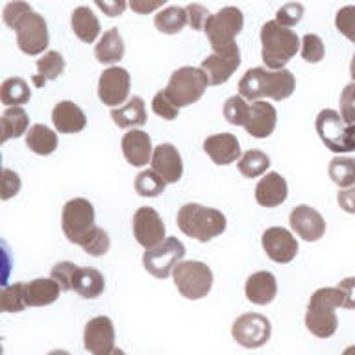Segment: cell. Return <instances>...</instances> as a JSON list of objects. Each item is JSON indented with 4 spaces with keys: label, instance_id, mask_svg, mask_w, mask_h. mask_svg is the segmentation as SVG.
<instances>
[{
    "label": "cell",
    "instance_id": "24",
    "mask_svg": "<svg viewBox=\"0 0 355 355\" xmlns=\"http://www.w3.org/2000/svg\"><path fill=\"white\" fill-rule=\"evenodd\" d=\"M244 294H246V300L254 305L272 304L277 294L276 276L268 270L255 272L246 279Z\"/></svg>",
    "mask_w": 355,
    "mask_h": 355
},
{
    "label": "cell",
    "instance_id": "1",
    "mask_svg": "<svg viewBox=\"0 0 355 355\" xmlns=\"http://www.w3.org/2000/svg\"><path fill=\"white\" fill-rule=\"evenodd\" d=\"M296 89L294 74L287 69L270 71L266 67H254L246 71L239 82V94L248 102L270 98L276 102L287 100Z\"/></svg>",
    "mask_w": 355,
    "mask_h": 355
},
{
    "label": "cell",
    "instance_id": "27",
    "mask_svg": "<svg viewBox=\"0 0 355 355\" xmlns=\"http://www.w3.org/2000/svg\"><path fill=\"white\" fill-rule=\"evenodd\" d=\"M61 287L52 277H37L26 283L24 294H26L28 307H44V305L54 304L60 298Z\"/></svg>",
    "mask_w": 355,
    "mask_h": 355
},
{
    "label": "cell",
    "instance_id": "33",
    "mask_svg": "<svg viewBox=\"0 0 355 355\" xmlns=\"http://www.w3.org/2000/svg\"><path fill=\"white\" fill-rule=\"evenodd\" d=\"M32 98V89L24 78H8L0 85V100L6 107H22Z\"/></svg>",
    "mask_w": 355,
    "mask_h": 355
},
{
    "label": "cell",
    "instance_id": "4",
    "mask_svg": "<svg viewBox=\"0 0 355 355\" xmlns=\"http://www.w3.org/2000/svg\"><path fill=\"white\" fill-rule=\"evenodd\" d=\"M176 220L183 235L196 239L200 243H207L226 232V216L220 211L194 202L180 207Z\"/></svg>",
    "mask_w": 355,
    "mask_h": 355
},
{
    "label": "cell",
    "instance_id": "49",
    "mask_svg": "<svg viewBox=\"0 0 355 355\" xmlns=\"http://www.w3.org/2000/svg\"><path fill=\"white\" fill-rule=\"evenodd\" d=\"M340 116L346 124H355V82L348 83L340 93Z\"/></svg>",
    "mask_w": 355,
    "mask_h": 355
},
{
    "label": "cell",
    "instance_id": "40",
    "mask_svg": "<svg viewBox=\"0 0 355 355\" xmlns=\"http://www.w3.org/2000/svg\"><path fill=\"white\" fill-rule=\"evenodd\" d=\"M224 119L233 126H244L248 121L250 115V104L248 100L243 98L241 94L230 96L224 104Z\"/></svg>",
    "mask_w": 355,
    "mask_h": 355
},
{
    "label": "cell",
    "instance_id": "17",
    "mask_svg": "<svg viewBox=\"0 0 355 355\" xmlns=\"http://www.w3.org/2000/svg\"><path fill=\"white\" fill-rule=\"evenodd\" d=\"M288 224L300 239H304L307 243H316L324 237L326 233V220L324 216L311 205H296L291 215H288Z\"/></svg>",
    "mask_w": 355,
    "mask_h": 355
},
{
    "label": "cell",
    "instance_id": "26",
    "mask_svg": "<svg viewBox=\"0 0 355 355\" xmlns=\"http://www.w3.org/2000/svg\"><path fill=\"white\" fill-rule=\"evenodd\" d=\"M111 119L122 130H135L146 124V107L141 96H132L126 104L111 110Z\"/></svg>",
    "mask_w": 355,
    "mask_h": 355
},
{
    "label": "cell",
    "instance_id": "28",
    "mask_svg": "<svg viewBox=\"0 0 355 355\" xmlns=\"http://www.w3.org/2000/svg\"><path fill=\"white\" fill-rule=\"evenodd\" d=\"M94 58L102 65H115L124 58V39L116 28H111L94 46Z\"/></svg>",
    "mask_w": 355,
    "mask_h": 355
},
{
    "label": "cell",
    "instance_id": "23",
    "mask_svg": "<svg viewBox=\"0 0 355 355\" xmlns=\"http://www.w3.org/2000/svg\"><path fill=\"white\" fill-rule=\"evenodd\" d=\"M288 196V185L279 172H266L255 185V202L263 207H277Z\"/></svg>",
    "mask_w": 355,
    "mask_h": 355
},
{
    "label": "cell",
    "instance_id": "18",
    "mask_svg": "<svg viewBox=\"0 0 355 355\" xmlns=\"http://www.w3.org/2000/svg\"><path fill=\"white\" fill-rule=\"evenodd\" d=\"M241 65V50L239 46H232L224 52H213L202 61V71L207 74L211 85H222L233 76V72L237 71Z\"/></svg>",
    "mask_w": 355,
    "mask_h": 355
},
{
    "label": "cell",
    "instance_id": "56",
    "mask_svg": "<svg viewBox=\"0 0 355 355\" xmlns=\"http://www.w3.org/2000/svg\"><path fill=\"white\" fill-rule=\"evenodd\" d=\"M49 355H71L69 352H65V349H52Z\"/></svg>",
    "mask_w": 355,
    "mask_h": 355
},
{
    "label": "cell",
    "instance_id": "16",
    "mask_svg": "<svg viewBox=\"0 0 355 355\" xmlns=\"http://www.w3.org/2000/svg\"><path fill=\"white\" fill-rule=\"evenodd\" d=\"M83 348L91 355H107L115 349V326L110 316H94L85 324Z\"/></svg>",
    "mask_w": 355,
    "mask_h": 355
},
{
    "label": "cell",
    "instance_id": "45",
    "mask_svg": "<svg viewBox=\"0 0 355 355\" xmlns=\"http://www.w3.org/2000/svg\"><path fill=\"white\" fill-rule=\"evenodd\" d=\"M324 54H326V50H324L322 39L316 33H305L302 39V58L307 63H318L324 60Z\"/></svg>",
    "mask_w": 355,
    "mask_h": 355
},
{
    "label": "cell",
    "instance_id": "46",
    "mask_svg": "<svg viewBox=\"0 0 355 355\" xmlns=\"http://www.w3.org/2000/svg\"><path fill=\"white\" fill-rule=\"evenodd\" d=\"M335 26L344 37L355 43V6H344L337 11Z\"/></svg>",
    "mask_w": 355,
    "mask_h": 355
},
{
    "label": "cell",
    "instance_id": "51",
    "mask_svg": "<svg viewBox=\"0 0 355 355\" xmlns=\"http://www.w3.org/2000/svg\"><path fill=\"white\" fill-rule=\"evenodd\" d=\"M166 2L168 0H128V6L137 15H148V13H154L159 8H163V4H166Z\"/></svg>",
    "mask_w": 355,
    "mask_h": 355
},
{
    "label": "cell",
    "instance_id": "7",
    "mask_svg": "<svg viewBox=\"0 0 355 355\" xmlns=\"http://www.w3.org/2000/svg\"><path fill=\"white\" fill-rule=\"evenodd\" d=\"M61 227L69 243L83 246L96 230L94 224V207L85 198H72L63 205Z\"/></svg>",
    "mask_w": 355,
    "mask_h": 355
},
{
    "label": "cell",
    "instance_id": "43",
    "mask_svg": "<svg viewBox=\"0 0 355 355\" xmlns=\"http://www.w3.org/2000/svg\"><path fill=\"white\" fill-rule=\"evenodd\" d=\"M110 248L111 239L104 227H96L93 235H91V239L82 246L83 252L87 255H91V257H102V255H105L110 252Z\"/></svg>",
    "mask_w": 355,
    "mask_h": 355
},
{
    "label": "cell",
    "instance_id": "54",
    "mask_svg": "<svg viewBox=\"0 0 355 355\" xmlns=\"http://www.w3.org/2000/svg\"><path fill=\"white\" fill-rule=\"evenodd\" d=\"M337 202L340 209L349 213V215H355V187L340 189L337 194Z\"/></svg>",
    "mask_w": 355,
    "mask_h": 355
},
{
    "label": "cell",
    "instance_id": "31",
    "mask_svg": "<svg viewBox=\"0 0 355 355\" xmlns=\"http://www.w3.org/2000/svg\"><path fill=\"white\" fill-rule=\"evenodd\" d=\"M0 126H2V135H0V143H8L10 139H19L26 135L30 130V119L24 107H6L0 119Z\"/></svg>",
    "mask_w": 355,
    "mask_h": 355
},
{
    "label": "cell",
    "instance_id": "2",
    "mask_svg": "<svg viewBox=\"0 0 355 355\" xmlns=\"http://www.w3.org/2000/svg\"><path fill=\"white\" fill-rule=\"evenodd\" d=\"M344 305V294L338 287H322L313 293L305 313V327L318 338H329L337 333V309Z\"/></svg>",
    "mask_w": 355,
    "mask_h": 355
},
{
    "label": "cell",
    "instance_id": "8",
    "mask_svg": "<svg viewBox=\"0 0 355 355\" xmlns=\"http://www.w3.org/2000/svg\"><path fill=\"white\" fill-rule=\"evenodd\" d=\"M244 26L243 11L235 6H226L209 17L205 24V35L209 39V44L213 52H224L235 46V37H237Z\"/></svg>",
    "mask_w": 355,
    "mask_h": 355
},
{
    "label": "cell",
    "instance_id": "11",
    "mask_svg": "<svg viewBox=\"0 0 355 355\" xmlns=\"http://www.w3.org/2000/svg\"><path fill=\"white\" fill-rule=\"evenodd\" d=\"M272 324L265 315L259 313H244L237 316L232 326L233 340L246 349H255L265 346L270 340Z\"/></svg>",
    "mask_w": 355,
    "mask_h": 355
},
{
    "label": "cell",
    "instance_id": "10",
    "mask_svg": "<svg viewBox=\"0 0 355 355\" xmlns=\"http://www.w3.org/2000/svg\"><path fill=\"white\" fill-rule=\"evenodd\" d=\"M185 257V246L176 237H166L154 248L144 252L143 266L150 276L157 279H166Z\"/></svg>",
    "mask_w": 355,
    "mask_h": 355
},
{
    "label": "cell",
    "instance_id": "34",
    "mask_svg": "<svg viewBox=\"0 0 355 355\" xmlns=\"http://www.w3.org/2000/svg\"><path fill=\"white\" fill-rule=\"evenodd\" d=\"M26 146L37 155L54 154L58 148V133L44 124H33L26 132Z\"/></svg>",
    "mask_w": 355,
    "mask_h": 355
},
{
    "label": "cell",
    "instance_id": "52",
    "mask_svg": "<svg viewBox=\"0 0 355 355\" xmlns=\"http://www.w3.org/2000/svg\"><path fill=\"white\" fill-rule=\"evenodd\" d=\"M98 10L107 17H121L126 11L128 0H94Z\"/></svg>",
    "mask_w": 355,
    "mask_h": 355
},
{
    "label": "cell",
    "instance_id": "41",
    "mask_svg": "<svg viewBox=\"0 0 355 355\" xmlns=\"http://www.w3.org/2000/svg\"><path fill=\"white\" fill-rule=\"evenodd\" d=\"M32 6L26 4L24 0H13L10 4H6L4 11H2V19H4L6 26H10L11 30H17L21 26V22L32 13Z\"/></svg>",
    "mask_w": 355,
    "mask_h": 355
},
{
    "label": "cell",
    "instance_id": "47",
    "mask_svg": "<svg viewBox=\"0 0 355 355\" xmlns=\"http://www.w3.org/2000/svg\"><path fill=\"white\" fill-rule=\"evenodd\" d=\"M21 178L15 171L2 168V172H0V198L6 202V200L17 196L19 191H21Z\"/></svg>",
    "mask_w": 355,
    "mask_h": 355
},
{
    "label": "cell",
    "instance_id": "29",
    "mask_svg": "<svg viewBox=\"0 0 355 355\" xmlns=\"http://www.w3.org/2000/svg\"><path fill=\"white\" fill-rule=\"evenodd\" d=\"M72 32L76 33V37L82 43H94L100 35V22L91 8L80 6L72 11L71 15Z\"/></svg>",
    "mask_w": 355,
    "mask_h": 355
},
{
    "label": "cell",
    "instance_id": "38",
    "mask_svg": "<svg viewBox=\"0 0 355 355\" xmlns=\"http://www.w3.org/2000/svg\"><path fill=\"white\" fill-rule=\"evenodd\" d=\"M133 187H135V193L139 196H143V198H155V196H159L165 191L166 182L157 172L148 168V171L139 172Z\"/></svg>",
    "mask_w": 355,
    "mask_h": 355
},
{
    "label": "cell",
    "instance_id": "58",
    "mask_svg": "<svg viewBox=\"0 0 355 355\" xmlns=\"http://www.w3.org/2000/svg\"><path fill=\"white\" fill-rule=\"evenodd\" d=\"M107 355H126V352H124V349H121V348H115L113 352H110Z\"/></svg>",
    "mask_w": 355,
    "mask_h": 355
},
{
    "label": "cell",
    "instance_id": "37",
    "mask_svg": "<svg viewBox=\"0 0 355 355\" xmlns=\"http://www.w3.org/2000/svg\"><path fill=\"white\" fill-rule=\"evenodd\" d=\"M239 172L243 174L244 178H259L265 176L266 171H268V166H270V157L265 154V152H261V150H248V152H244L243 157L239 159L237 163Z\"/></svg>",
    "mask_w": 355,
    "mask_h": 355
},
{
    "label": "cell",
    "instance_id": "53",
    "mask_svg": "<svg viewBox=\"0 0 355 355\" xmlns=\"http://www.w3.org/2000/svg\"><path fill=\"white\" fill-rule=\"evenodd\" d=\"M337 287L344 294V309H355V276L340 279Z\"/></svg>",
    "mask_w": 355,
    "mask_h": 355
},
{
    "label": "cell",
    "instance_id": "14",
    "mask_svg": "<svg viewBox=\"0 0 355 355\" xmlns=\"http://www.w3.org/2000/svg\"><path fill=\"white\" fill-rule=\"evenodd\" d=\"M133 237L144 250H150L165 241L166 227L159 213L152 207H139L132 220Z\"/></svg>",
    "mask_w": 355,
    "mask_h": 355
},
{
    "label": "cell",
    "instance_id": "44",
    "mask_svg": "<svg viewBox=\"0 0 355 355\" xmlns=\"http://www.w3.org/2000/svg\"><path fill=\"white\" fill-rule=\"evenodd\" d=\"M152 111H154L157 116H161V119H165V121H174V119H178V115H180V107H178L176 102L168 96V93H166L165 89L155 94L154 100H152Z\"/></svg>",
    "mask_w": 355,
    "mask_h": 355
},
{
    "label": "cell",
    "instance_id": "13",
    "mask_svg": "<svg viewBox=\"0 0 355 355\" xmlns=\"http://www.w3.org/2000/svg\"><path fill=\"white\" fill-rule=\"evenodd\" d=\"M17 44L22 54L39 55L49 46V26L43 15L32 11L17 28Z\"/></svg>",
    "mask_w": 355,
    "mask_h": 355
},
{
    "label": "cell",
    "instance_id": "48",
    "mask_svg": "<svg viewBox=\"0 0 355 355\" xmlns=\"http://www.w3.org/2000/svg\"><path fill=\"white\" fill-rule=\"evenodd\" d=\"M304 6L300 4V2H288V4L282 6L276 13V21L282 24V26L293 28L296 26L300 21H302V17H304Z\"/></svg>",
    "mask_w": 355,
    "mask_h": 355
},
{
    "label": "cell",
    "instance_id": "30",
    "mask_svg": "<svg viewBox=\"0 0 355 355\" xmlns=\"http://www.w3.org/2000/svg\"><path fill=\"white\" fill-rule=\"evenodd\" d=\"M105 288V279L104 274L96 268L85 266V268H78L76 276H74V287L72 291H76L82 298L93 300L98 298L100 294L104 293Z\"/></svg>",
    "mask_w": 355,
    "mask_h": 355
},
{
    "label": "cell",
    "instance_id": "6",
    "mask_svg": "<svg viewBox=\"0 0 355 355\" xmlns=\"http://www.w3.org/2000/svg\"><path fill=\"white\" fill-rule=\"evenodd\" d=\"M209 78H207V74L202 69L182 67V69L172 72L165 91L176 102L178 107L182 110V107L196 104L204 96L205 89L209 87Z\"/></svg>",
    "mask_w": 355,
    "mask_h": 355
},
{
    "label": "cell",
    "instance_id": "57",
    "mask_svg": "<svg viewBox=\"0 0 355 355\" xmlns=\"http://www.w3.org/2000/svg\"><path fill=\"white\" fill-rule=\"evenodd\" d=\"M343 355H355V344L354 346H348V348L344 349Z\"/></svg>",
    "mask_w": 355,
    "mask_h": 355
},
{
    "label": "cell",
    "instance_id": "42",
    "mask_svg": "<svg viewBox=\"0 0 355 355\" xmlns=\"http://www.w3.org/2000/svg\"><path fill=\"white\" fill-rule=\"evenodd\" d=\"M80 266L71 263V261H61V263H55L50 270V277L58 282V285L61 287V291H72L74 287V276Z\"/></svg>",
    "mask_w": 355,
    "mask_h": 355
},
{
    "label": "cell",
    "instance_id": "3",
    "mask_svg": "<svg viewBox=\"0 0 355 355\" xmlns=\"http://www.w3.org/2000/svg\"><path fill=\"white\" fill-rule=\"evenodd\" d=\"M302 49V41L287 26H282L277 21H268L261 28V58L266 69L282 71L296 52Z\"/></svg>",
    "mask_w": 355,
    "mask_h": 355
},
{
    "label": "cell",
    "instance_id": "35",
    "mask_svg": "<svg viewBox=\"0 0 355 355\" xmlns=\"http://www.w3.org/2000/svg\"><path fill=\"white\" fill-rule=\"evenodd\" d=\"M154 24L161 33H166V35L180 33L183 28H185V24H189L187 10H185V8H180V6L165 8V10H161L159 13L155 15Z\"/></svg>",
    "mask_w": 355,
    "mask_h": 355
},
{
    "label": "cell",
    "instance_id": "20",
    "mask_svg": "<svg viewBox=\"0 0 355 355\" xmlns=\"http://www.w3.org/2000/svg\"><path fill=\"white\" fill-rule=\"evenodd\" d=\"M277 111L276 107L265 100H255L250 104L248 121L244 124V130L248 135L255 139L270 137L276 130Z\"/></svg>",
    "mask_w": 355,
    "mask_h": 355
},
{
    "label": "cell",
    "instance_id": "50",
    "mask_svg": "<svg viewBox=\"0 0 355 355\" xmlns=\"http://www.w3.org/2000/svg\"><path fill=\"white\" fill-rule=\"evenodd\" d=\"M185 10H187L189 26L193 28V30H205V24H207L211 17L207 8H204L202 4H189Z\"/></svg>",
    "mask_w": 355,
    "mask_h": 355
},
{
    "label": "cell",
    "instance_id": "32",
    "mask_svg": "<svg viewBox=\"0 0 355 355\" xmlns=\"http://www.w3.org/2000/svg\"><path fill=\"white\" fill-rule=\"evenodd\" d=\"M35 67H37V74L32 78V82L35 87H43L46 82L58 80L63 74V71H65V60H63V55L60 52L49 50V52H44L39 58Z\"/></svg>",
    "mask_w": 355,
    "mask_h": 355
},
{
    "label": "cell",
    "instance_id": "12",
    "mask_svg": "<svg viewBox=\"0 0 355 355\" xmlns=\"http://www.w3.org/2000/svg\"><path fill=\"white\" fill-rule=\"evenodd\" d=\"M130 74L126 69L122 67H110L100 74L98 80V98L104 105L113 107H121L126 104L128 96H130Z\"/></svg>",
    "mask_w": 355,
    "mask_h": 355
},
{
    "label": "cell",
    "instance_id": "39",
    "mask_svg": "<svg viewBox=\"0 0 355 355\" xmlns=\"http://www.w3.org/2000/svg\"><path fill=\"white\" fill-rule=\"evenodd\" d=\"M26 283H13L10 287L2 288L0 293V309L4 313H21L26 304V294H24Z\"/></svg>",
    "mask_w": 355,
    "mask_h": 355
},
{
    "label": "cell",
    "instance_id": "5",
    "mask_svg": "<svg viewBox=\"0 0 355 355\" xmlns=\"http://www.w3.org/2000/svg\"><path fill=\"white\" fill-rule=\"evenodd\" d=\"M316 133L326 148L335 154L355 152V124H346L335 110H322L316 116Z\"/></svg>",
    "mask_w": 355,
    "mask_h": 355
},
{
    "label": "cell",
    "instance_id": "22",
    "mask_svg": "<svg viewBox=\"0 0 355 355\" xmlns=\"http://www.w3.org/2000/svg\"><path fill=\"white\" fill-rule=\"evenodd\" d=\"M204 152L215 165H232L243 157L241 144L233 133H216L204 141Z\"/></svg>",
    "mask_w": 355,
    "mask_h": 355
},
{
    "label": "cell",
    "instance_id": "21",
    "mask_svg": "<svg viewBox=\"0 0 355 355\" xmlns=\"http://www.w3.org/2000/svg\"><path fill=\"white\" fill-rule=\"evenodd\" d=\"M122 154L126 161L132 166H144L152 163V155H154V146H152V139L143 130H130L124 133L121 143Z\"/></svg>",
    "mask_w": 355,
    "mask_h": 355
},
{
    "label": "cell",
    "instance_id": "55",
    "mask_svg": "<svg viewBox=\"0 0 355 355\" xmlns=\"http://www.w3.org/2000/svg\"><path fill=\"white\" fill-rule=\"evenodd\" d=\"M349 74H352V78H354V82H355V54H354V58H352V65H349Z\"/></svg>",
    "mask_w": 355,
    "mask_h": 355
},
{
    "label": "cell",
    "instance_id": "15",
    "mask_svg": "<svg viewBox=\"0 0 355 355\" xmlns=\"http://www.w3.org/2000/svg\"><path fill=\"white\" fill-rule=\"evenodd\" d=\"M261 244L266 257L279 265H287L298 255V241L285 227H268L261 237Z\"/></svg>",
    "mask_w": 355,
    "mask_h": 355
},
{
    "label": "cell",
    "instance_id": "9",
    "mask_svg": "<svg viewBox=\"0 0 355 355\" xmlns=\"http://www.w3.org/2000/svg\"><path fill=\"white\" fill-rule=\"evenodd\" d=\"M178 293L187 300H202L213 288V272L202 261H182L172 272Z\"/></svg>",
    "mask_w": 355,
    "mask_h": 355
},
{
    "label": "cell",
    "instance_id": "36",
    "mask_svg": "<svg viewBox=\"0 0 355 355\" xmlns=\"http://www.w3.org/2000/svg\"><path fill=\"white\" fill-rule=\"evenodd\" d=\"M327 174L331 178V182L340 189H348L355 185V159L346 157V155H335L329 161Z\"/></svg>",
    "mask_w": 355,
    "mask_h": 355
},
{
    "label": "cell",
    "instance_id": "19",
    "mask_svg": "<svg viewBox=\"0 0 355 355\" xmlns=\"http://www.w3.org/2000/svg\"><path fill=\"white\" fill-rule=\"evenodd\" d=\"M152 171L159 174L166 183H176L183 176V159L178 148L171 143H161L154 148Z\"/></svg>",
    "mask_w": 355,
    "mask_h": 355
},
{
    "label": "cell",
    "instance_id": "25",
    "mask_svg": "<svg viewBox=\"0 0 355 355\" xmlns=\"http://www.w3.org/2000/svg\"><path fill=\"white\" fill-rule=\"evenodd\" d=\"M52 122L60 133H80L87 126V116L80 105L71 100H61L52 110Z\"/></svg>",
    "mask_w": 355,
    "mask_h": 355
}]
</instances>
